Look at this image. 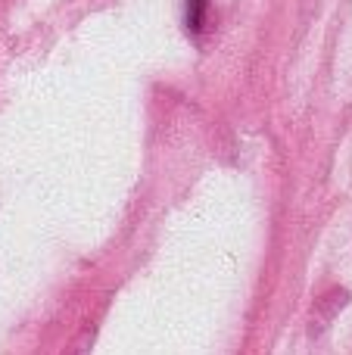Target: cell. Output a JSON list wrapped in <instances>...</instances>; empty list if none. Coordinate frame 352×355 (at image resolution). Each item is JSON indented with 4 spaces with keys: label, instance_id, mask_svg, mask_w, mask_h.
<instances>
[{
    "label": "cell",
    "instance_id": "cell-1",
    "mask_svg": "<svg viewBox=\"0 0 352 355\" xmlns=\"http://www.w3.org/2000/svg\"><path fill=\"white\" fill-rule=\"evenodd\" d=\"M206 10H209V0H187V28L197 31L206 19Z\"/></svg>",
    "mask_w": 352,
    "mask_h": 355
}]
</instances>
